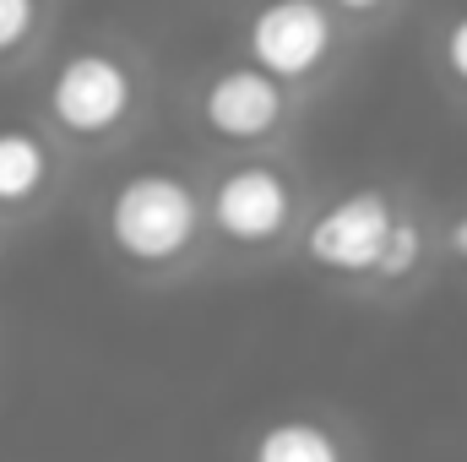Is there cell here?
Segmentation results:
<instances>
[{
	"mask_svg": "<svg viewBox=\"0 0 467 462\" xmlns=\"http://www.w3.org/2000/svg\"><path fill=\"white\" fill-rule=\"evenodd\" d=\"M207 218L234 245L283 239L294 224V185L277 163H234L207 196Z\"/></svg>",
	"mask_w": 467,
	"mask_h": 462,
	"instance_id": "cell-5",
	"label": "cell"
},
{
	"mask_svg": "<svg viewBox=\"0 0 467 462\" xmlns=\"http://www.w3.org/2000/svg\"><path fill=\"white\" fill-rule=\"evenodd\" d=\"M419 261H424V229H419L413 218H397L391 245H386V261H380V272H375V278L402 283V278H413V272H419Z\"/></svg>",
	"mask_w": 467,
	"mask_h": 462,
	"instance_id": "cell-9",
	"label": "cell"
},
{
	"mask_svg": "<svg viewBox=\"0 0 467 462\" xmlns=\"http://www.w3.org/2000/svg\"><path fill=\"white\" fill-rule=\"evenodd\" d=\"M38 27V0H0V60L16 55Z\"/></svg>",
	"mask_w": 467,
	"mask_h": 462,
	"instance_id": "cell-10",
	"label": "cell"
},
{
	"mask_svg": "<svg viewBox=\"0 0 467 462\" xmlns=\"http://www.w3.org/2000/svg\"><path fill=\"white\" fill-rule=\"evenodd\" d=\"M250 462H348L343 441L316 419H277L255 436Z\"/></svg>",
	"mask_w": 467,
	"mask_h": 462,
	"instance_id": "cell-8",
	"label": "cell"
},
{
	"mask_svg": "<svg viewBox=\"0 0 467 462\" xmlns=\"http://www.w3.org/2000/svg\"><path fill=\"white\" fill-rule=\"evenodd\" d=\"M55 174V158L38 131L27 125H0V207L33 202Z\"/></svg>",
	"mask_w": 467,
	"mask_h": 462,
	"instance_id": "cell-7",
	"label": "cell"
},
{
	"mask_svg": "<svg viewBox=\"0 0 467 462\" xmlns=\"http://www.w3.org/2000/svg\"><path fill=\"white\" fill-rule=\"evenodd\" d=\"M104 234L125 261L136 267H169L180 261L202 234V196L174 169H136L109 191Z\"/></svg>",
	"mask_w": 467,
	"mask_h": 462,
	"instance_id": "cell-1",
	"label": "cell"
},
{
	"mask_svg": "<svg viewBox=\"0 0 467 462\" xmlns=\"http://www.w3.org/2000/svg\"><path fill=\"white\" fill-rule=\"evenodd\" d=\"M397 229V213L386 202V191L364 185L337 196L305 234V256L321 267V272H337V278H375L380 261H386V245Z\"/></svg>",
	"mask_w": 467,
	"mask_h": 462,
	"instance_id": "cell-4",
	"label": "cell"
},
{
	"mask_svg": "<svg viewBox=\"0 0 467 462\" xmlns=\"http://www.w3.org/2000/svg\"><path fill=\"white\" fill-rule=\"evenodd\" d=\"M446 245H451V256H457V261L467 267V213L457 218V224H451V234H446Z\"/></svg>",
	"mask_w": 467,
	"mask_h": 462,
	"instance_id": "cell-12",
	"label": "cell"
},
{
	"mask_svg": "<svg viewBox=\"0 0 467 462\" xmlns=\"http://www.w3.org/2000/svg\"><path fill=\"white\" fill-rule=\"evenodd\" d=\"M327 5H337V11H353V16H369V11H380L386 0H327Z\"/></svg>",
	"mask_w": 467,
	"mask_h": 462,
	"instance_id": "cell-13",
	"label": "cell"
},
{
	"mask_svg": "<svg viewBox=\"0 0 467 462\" xmlns=\"http://www.w3.org/2000/svg\"><path fill=\"white\" fill-rule=\"evenodd\" d=\"M196 110H202V125L213 136H223V142H261V136L277 131L288 104H283L277 77H266L255 66H229L202 88Z\"/></svg>",
	"mask_w": 467,
	"mask_h": 462,
	"instance_id": "cell-6",
	"label": "cell"
},
{
	"mask_svg": "<svg viewBox=\"0 0 467 462\" xmlns=\"http://www.w3.org/2000/svg\"><path fill=\"white\" fill-rule=\"evenodd\" d=\"M136 110V71L109 49H71L49 82V115L60 131L93 142L119 131Z\"/></svg>",
	"mask_w": 467,
	"mask_h": 462,
	"instance_id": "cell-2",
	"label": "cell"
},
{
	"mask_svg": "<svg viewBox=\"0 0 467 462\" xmlns=\"http://www.w3.org/2000/svg\"><path fill=\"white\" fill-rule=\"evenodd\" d=\"M441 49H446L451 77L467 88V11H457V16H451V27H446V44H441Z\"/></svg>",
	"mask_w": 467,
	"mask_h": 462,
	"instance_id": "cell-11",
	"label": "cell"
},
{
	"mask_svg": "<svg viewBox=\"0 0 467 462\" xmlns=\"http://www.w3.org/2000/svg\"><path fill=\"white\" fill-rule=\"evenodd\" d=\"M332 44H337V22H332L327 0H266V5H255V16L244 27L250 66L277 82H299L316 66H327Z\"/></svg>",
	"mask_w": 467,
	"mask_h": 462,
	"instance_id": "cell-3",
	"label": "cell"
}]
</instances>
